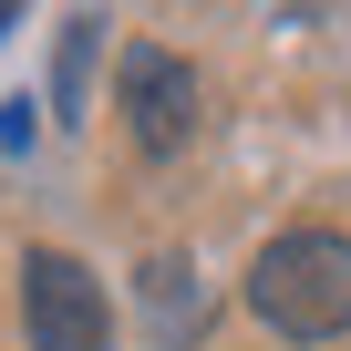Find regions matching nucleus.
I'll return each mask as SVG.
<instances>
[{"label": "nucleus", "mask_w": 351, "mask_h": 351, "mask_svg": "<svg viewBox=\"0 0 351 351\" xmlns=\"http://www.w3.org/2000/svg\"><path fill=\"white\" fill-rule=\"evenodd\" d=\"M248 310L279 341H330L351 330V238L341 228H289L248 258Z\"/></svg>", "instance_id": "1"}, {"label": "nucleus", "mask_w": 351, "mask_h": 351, "mask_svg": "<svg viewBox=\"0 0 351 351\" xmlns=\"http://www.w3.org/2000/svg\"><path fill=\"white\" fill-rule=\"evenodd\" d=\"M21 310H32V351H104L114 341V310H104V279L62 248H32L21 258Z\"/></svg>", "instance_id": "2"}, {"label": "nucleus", "mask_w": 351, "mask_h": 351, "mask_svg": "<svg viewBox=\"0 0 351 351\" xmlns=\"http://www.w3.org/2000/svg\"><path fill=\"white\" fill-rule=\"evenodd\" d=\"M124 124H134L145 155H176V145L197 134V73L176 62V52H155V42H134L124 52Z\"/></svg>", "instance_id": "3"}, {"label": "nucleus", "mask_w": 351, "mask_h": 351, "mask_svg": "<svg viewBox=\"0 0 351 351\" xmlns=\"http://www.w3.org/2000/svg\"><path fill=\"white\" fill-rule=\"evenodd\" d=\"M145 310L165 320V341L197 330V310H207V300H197V269H186V258H145Z\"/></svg>", "instance_id": "4"}, {"label": "nucleus", "mask_w": 351, "mask_h": 351, "mask_svg": "<svg viewBox=\"0 0 351 351\" xmlns=\"http://www.w3.org/2000/svg\"><path fill=\"white\" fill-rule=\"evenodd\" d=\"M0 32H11V11H0Z\"/></svg>", "instance_id": "5"}]
</instances>
